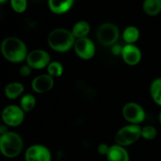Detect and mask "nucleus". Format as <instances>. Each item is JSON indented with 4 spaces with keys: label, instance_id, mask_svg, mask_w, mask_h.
I'll use <instances>...</instances> for the list:
<instances>
[{
    "label": "nucleus",
    "instance_id": "obj_1",
    "mask_svg": "<svg viewBox=\"0 0 161 161\" xmlns=\"http://www.w3.org/2000/svg\"><path fill=\"white\" fill-rule=\"evenodd\" d=\"M0 51L6 61L14 64L26 61L28 53L26 43L15 36L5 38L0 45Z\"/></svg>",
    "mask_w": 161,
    "mask_h": 161
},
{
    "label": "nucleus",
    "instance_id": "obj_2",
    "mask_svg": "<svg viewBox=\"0 0 161 161\" xmlns=\"http://www.w3.org/2000/svg\"><path fill=\"white\" fill-rule=\"evenodd\" d=\"M75 39L71 30L58 28L52 30L47 36L49 47L57 53H66L73 49Z\"/></svg>",
    "mask_w": 161,
    "mask_h": 161
},
{
    "label": "nucleus",
    "instance_id": "obj_3",
    "mask_svg": "<svg viewBox=\"0 0 161 161\" xmlns=\"http://www.w3.org/2000/svg\"><path fill=\"white\" fill-rule=\"evenodd\" d=\"M24 141L19 134L6 131L0 136V153L6 158H15L21 153Z\"/></svg>",
    "mask_w": 161,
    "mask_h": 161
},
{
    "label": "nucleus",
    "instance_id": "obj_4",
    "mask_svg": "<svg viewBox=\"0 0 161 161\" xmlns=\"http://www.w3.org/2000/svg\"><path fill=\"white\" fill-rule=\"evenodd\" d=\"M141 126L127 124L116 131L115 135V144L127 147L136 143L141 138Z\"/></svg>",
    "mask_w": 161,
    "mask_h": 161
},
{
    "label": "nucleus",
    "instance_id": "obj_5",
    "mask_svg": "<svg viewBox=\"0 0 161 161\" xmlns=\"http://www.w3.org/2000/svg\"><path fill=\"white\" fill-rule=\"evenodd\" d=\"M96 36L102 45L105 47H113L119 39V30L115 24L105 22L97 28Z\"/></svg>",
    "mask_w": 161,
    "mask_h": 161
},
{
    "label": "nucleus",
    "instance_id": "obj_6",
    "mask_svg": "<svg viewBox=\"0 0 161 161\" xmlns=\"http://www.w3.org/2000/svg\"><path fill=\"white\" fill-rule=\"evenodd\" d=\"M122 116L129 124L139 125L146 119V110L140 104L134 102L126 103L122 108Z\"/></svg>",
    "mask_w": 161,
    "mask_h": 161
},
{
    "label": "nucleus",
    "instance_id": "obj_7",
    "mask_svg": "<svg viewBox=\"0 0 161 161\" xmlns=\"http://www.w3.org/2000/svg\"><path fill=\"white\" fill-rule=\"evenodd\" d=\"M25 113L20 105H9L2 111L1 118L5 125L10 127H17L21 125L25 120Z\"/></svg>",
    "mask_w": 161,
    "mask_h": 161
},
{
    "label": "nucleus",
    "instance_id": "obj_8",
    "mask_svg": "<svg viewBox=\"0 0 161 161\" xmlns=\"http://www.w3.org/2000/svg\"><path fill=\"white\" fill-rule=\"evenodd\" d=\"M25 61L32 70H41L47 69L48 64L51 62V58L47 50L42 49H35L31 52H28Z\"/></svg>",
    "mask_w": 161,
    "mask_h": 161
},
{
    "label": "nucleus",
    "instance_id": "obj_9",
    "mask_svg": "<svg viewBox=\"0 0 161 161\" xmlns=\"http://www.w3.org/2000/svg\"><path fill=\"white\" fill-rule=\"evenodd\" d=\"M73 50L78 58L88 61L95 56L96 46L90 38L84 37L75 39Z\"/></svg>",
    "mask_w": 161,
    "mask_h": 161
},
{
    "label": "nucleus",
    "instance_id": "obj_10",
    "mask_svg": "<svg viewBox=\"0 0 161 161\" xmlns=\"http://www.w3.org/2000/svg\"><path fill=\"white\" fill-rule=\"evenodd\" d=\"M25 159V161H51L52 155L46 146L34 144L26 149Z\"/></svg>",
    "mask_w": 161,
    "mask_h": 161
},
{
    "label": "nucleus",
    "instance_id": "obj_11",
    "mask_svg": "<svg viewBox=\"0 0 161 161\" xmlns=\"http://www.w3.org/2000/svg\"><path fill=\"white\" fill-rule=\"evenodd\" d=\"M123 61L129 66H136L141 62L142 53L135 44H125L122 47L120 54Z\"/></svg>",
    "mask_w": 161,
    "mask_h": 161
},
{
    "label": "nucleus",
    "instance_id": "obj_12",
    "mask_svg": "<svg viewBox=\"0 0 161 161\" xmlns=\"http://www.w3.org/2000/svg\"><path fill=\"white\" fill-rule=\"evenodd\" d=\"M31 89L37 94H45L51 91L54 86V79L47 73L37 75L32 80Z\"/></svg>",
    "mask_w": 161,
    "mask_h": 161
},
{
    "label": "nucleus",
    "instance_id": "obj_13",
    "mask_svg": "<svg viewBox=\"0 0 161 161\" xmlns=\"http://www.w3.org/2000/svg\"><path fill=\"white\" fill-rule=\"evenodd\" d=\"M106 158L107 161H130V156L126 148L117 144L110 146Z\"/></svg>",
    "mask_w": 161,
    "mask_h": 161
},
{
    "label": "nucleus",
    "instance_id": "obj_14",
    "mask_svg": "<svg viewBox=\"0 0 161 161\" xmlns=\"http://www.w3.org/2000/svg\"><path fill=\"white\" fill-rule=\"evenodd\" d=\"M75 0H48V7L53 14L61 15L69 12Z\"/></svg>",
    "mask_w": 161,
    "mask_h": 161
},
{
    "label": "nucleus",
    "instance_id": "obj_15",
    "mask_svg": "<svg viewBox=\"0 0 161 161\" xmlns=\"http://www.w3.org/2000/svg\"><path fill=\"white\" fill-rule=\"evenodd\" d=\"M25 89L23 83L20 82H11L5 86L4 93L8 99L15 100L23 94Z\"/></svg>",
    "mask_w": 161,
    "mask_h": 161
},
{
    "label": "nucleus",
    "instance_id": "obj_16",
    "mask_svg": "<svg viewBox=\"0 0 161 161\" xmlns=\"http://www.w3.org/2000/svg\"><path fill=\"white\" fill-rule=\"evenodd\" d=\"M91 25L86 20H79L74 24L71 31L75 37V39H81V38L87 37L91 32Z\"/></svg>",
    "mask_w": 161,
    "mask_h": 161
},
{
    "label": "nucleus",
    "instance_id": "obj_17",
    "mask_svg": "<svg viewBox=\"0 0 161 161\" xmlns=\"http://www.w3.org/2000/svg\"><path fill=\"white\" fill-rule=\"evenodd\" d=\"M143 12L149 17H155L161 13V0H144Z\"/></svg>",
    "mask_w": 161,
    "mask_h": 161
},
{
    "label": "nucleus",
    "instance_id": "obj_18",
    "mask_svg": "<svg viewBox=\"0 0 161 161\" xmlns=\"http://www.w3.org/2000/svg\"><path fill=\"white\" fill-rule=\"evenodd\" d=\"M122 38L126 44H135L140 38V31L138 27L130 25L124 28Z\"/></svg>",
    "mask_w": 161,
    "mask_h": 161
},
{
    "label": "nucleus",
    "instance_id": "obj_19",
    "mask_svg": "<svg viewBox=\"0 0 161 161\" xmlns=\"http://www.w3.org/2000/svg\"><path fill=\"white\" fill-rule=\"evenodd\" d=\"M149 94L155 104L161 107V77L153 80L149 86Z\"/></svg>",
    "mask_w": 161,
    "mask_h": 161
},
{
    "label": "nucleus",
    "instance_id": "obj_20",
    "mask_svg": "<svg viewBox=\"0 0 161 161\" xmlns=\"http://www.w3.org/2000/svg\"><path fill=\"white\" fill-rule=\"evenodd\" d=\"M20 107L25 113L32 111L36 106V98L33 94H25L22 95L20 101Z\"/></svg>",
    "mask_w": 161,
    "mask_h": 161
},
{
    "label": "nucleus",
    "instance_id": "obj_21",
    "mask_svg": "<svg viewBox=\"0 0 161 161\" xmlns=\"http://www.w3.org/2000/svg\"><path fill=\"white\" fill-rule=\"evenodd\" d=\"M64 65L58 61H51L47 68V73L53 79L59 78L64 73Z\"/></svg>",
    "mask_w": 161,
    "mask_h": 161
},
{
    "label": "nucleus",
    "instance_id": "obj_22",
    "mask_svg": "<svg viewBox=\"0 0 161 161\" xmlns=\"http://www.w3.org/2000/svg\"><path fill=\"white\" fill-rule=\"evenodd\" d=\"M158 135V130L154 126L146 125L141 127V138L146 141H153Z\"/></svg>",
    "mask_w": 161,
    "mask_h": 161
},
{
    "label": "nucleus",
    "instance_id": "obj_23",
    "mask_svg": "<svg viewBox=\"0 0 161 161\" xmlns=\"http://www.w3.org/2000/svg\"><path fill=\"white\" fill-rule=\"evenodd\" d=\"M11 8L17 14H23L28 7V0H9Z\"/></svg>",
    "mask_w": 161,
    "mask_h": 161
},
{
    "label": "nucleus",
    "instance_id": "obj_24",
    "mask_svg": "<svg viewBox=\"0 0 161 161\" xmlns=\"http://www.w3.org/2000/svg\"><path fill=\"white\" fill-rule=\"evenodd\" d=\"M110 146H108L107 143H100L97 147V153L101 156H105L106 157L109 150Z\"/></svg>",
    "mask_w": 161,
    "mask_h": 161
},
{
    "label": "nucleus",
    "instance_id": "obj_25",
    "mask_svg": "<svg viewBox=\"0 0 161 161\" xmlns=\"http://www.w3.org/2000/svg\"><path fill=\"white\" fill-rule=\"evenodd\" d=\"M31 72H32V69L28 64H23L21 67L19 69V74H20V76L22 77H28L31 75Z\"/></svg>",
    "mask_w": 161,
    "mask_h": 161
},
{
    "label": "nucleus",
    "instance_id": "obj_26",
    "mask_svg": "<svg viewBox=\"0 0 161 161\" xmlns=\"http://www.w3.org/2000/svg\"><path fill=\"white\" fill-rule=\"evenodd\" d=\"M122 47L120 46L117 45V44H115L112 47V53L115 55V56H118V55L121 54V51H122Z\"/></svg>",
    "mask_w": 161,
    "mask_h": 161
},
{
    "label": "nucleus",
    "instance_id": "obj_27",
    "mask_svg": "<svg viewBox=\"0 0 161 161\" xmlns=\"http://www.w3.org/2000/svg\"><path fill=\"white\" fill-rule=\"evenodd\" d=\"M6 131H8V130L5 128L4 126H2L1 124H0V136H1L3 134H4L5 132H6Z\"/></svg>",
    "mask_w": 161,
    "mask_h": 161
},
{
    "label": "nucleus",
    "instance_id": "obj_28",
    "mask_svg": "<svg viewBox=\"0 0 161 161\" xmlns=\"http://www.w3.org/2000/svg\"><path fill=\"white\" fill-rule=\"evenodd\" d=\"M8 1H9V0H0V5L4 4V3H7Z\"/></svg>",
    "mask_w": 161,
    "mask_h": 161
},
{
    "label": "nucleus",
    "instance_id": "obj_29",
    "mask_svg": "<svg viewBox=\"0 0 161 161\" xmlns=\"http://www.w3.org/2000/svg\"><path fill=\"white\" fill-rule=\"evenodd\" d=\"M159 122H160V124L161 125V112L160 113V114H159Z\"/></svg>",
    "mask_w": 161,
    "mask_h": 161
}]
</instances>
